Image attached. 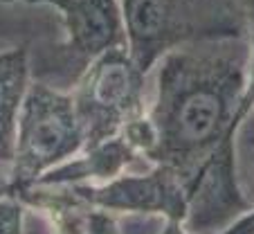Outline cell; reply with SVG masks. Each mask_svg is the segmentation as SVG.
<instances>
[{
    "instance_id": "cell-8",
    "label": "cell",
    "mask_w": 254,
    "mask_h": 234,
    "mask_svg": "<svg viewBox=\"0 0 254 234\" xmlns=\"http://www.w3.org/2000/svg\"><path fill=\"white\" fill-rule=\"evenodd\" d=\"M29 81H32L29 41L0 50V164L11 162L18 113Z\"/></svg>"
},
{
    "instance_id": "cell-12",
    "label": "cell",
    "mask_w": 254,
    "mask_h": 234,
    "mask_svg": "<svg viewBox=\"0 0 254 234\" xmlns=\"http://www.w3.org/2000/svg\"><path fill=\"white\" fill-rule=\"evenodd\" d=\"M221 234H254V212L250 216H245L243 221H236L234 225H230Z\"/></svg>"
},
{
    "instance_id": "cell-11",
    "label": "cell",
    "mask_w": 254,
    "mask_h": 234,
    "mask_svg": "<svg viewBox=\"0 0 254 234\" xmlns=\"http://www.w3.org/2000/svg\"><path fill=\"white\" fill-rule=\"evenodd\" d=\"M252 43H250V75H248V88L243 95V104H241V120L248 117V113L254 106V29L252 32Z\"/></svg>"
},
{
    "instance_id": "cell-1",
    "label": "cell",
    "mask_w": 254,
    "mask_h": 234,
    "mask_svg": "<svg viewBox=\"0 0 254 234\" xmlns=\"http://www.w3.org/2000/svg\"><path fill=\"white\" fill-rule=\"evenodd\" d=\"M153 68V101L146 108L151 144L144 160L178 173L191 198L209 160L234 156L250 75L248 36L183 45Z\"/></svg>"
},
{
    "instance_id": "cell-6",
    "label": "cell",
    "mask_w": 254,
    "mask_h": 234,
    "mask_svg": "<svg viewBox=\"0 0 254 234\" xmlns=\"http://www.w3.org/2000/svg\"><path fill=\"white\" fill-rule=\"evenodd\" d=\"M83 203L106 212H128L137 216H162L171 223H185L189 189L171 169L153 164L135 176H117L108 182L67 185Z\"/></svg>"
},
{
    "instance_id": "cell-3",
    "label": "cell",
    "mask_w": 254,
    "mask_h": 234,
    "mask_svg": "<svg viewBox=\"0 0 254 234\" xmlns=\"http://www.w3.org/2000/svg\"><path fill=\"white\" fill-rule=\"evenodd\" d=\"M83 151V131L72 95L32 79L16 124L5 196L20 198L52 167Z\"/></svg>"
},
{
    "instance_id": "cell-15",
    "label": "cell",
    "mask_w": 254,
    "mask_h": 234,
    "mask_svg": "<svg viewBox=\"0 0 254 234\" xmlns=\"http://www.w3.org/2000/svg\"><path fill=\"white\" fill-rule=\"evenodd\" d=\"M7 178H9V164H0V196H5Z\"/></svg>"
},
{
    "instance_id": "cell-7",
    "label": "cell",
    "mask_w": 254,
    "mask_h": 234,
    "mask_svg": "<svg viewBox=\"0 0 254 234\" xmlns=\"http://www.w3.org/2000/svg\"><path fill=\"white\" fill-rule=\"evenodd\" d=\"M142 158L133 142L120 133L117 138L83 149L74 158L52 167L36 185H79V182H108Z\"/></svg>"
},
{
    "instance_id": "cell-10",
    "label": "cell",
    "mask_w": 254,
    "mask_h": 234,
    "mask_svg": "<svg viewBox=\"0 0 254 234\" xmlns=\"http://www.w3.org/2000/svg\"><path fill=\"white\" fill-rule=\"evenodd\" d=\"M0 234H25V205L18 198L0 196Z\"/></svg>"
},
{
    "instance_id": "cell-14",
    "label": "cell",
    "mask_w": 254,
    "mask_h": 234,
    "mask_svg": "<svg viewBox=\"0 0 254 234\" xmlns=\"http://www.w3.org/2000/svg\"><path fill=\"white\" fill-rule=\"evenodd\" d=\"M241 5V9H243L245 18H248V25H250V32L254 29V0H236Z\"/></svg>"
},
{
    "instance_id": "cell-2",
    "label": "cell",
    "mask_w": 254,
    "mask_h": 234,
    "mask_svg": "<svg viewBox=\"0 0 254 234\" xmlns=\"http://www.w3.org/2000/svg\"><path fill=\"white\" fill-rule=\"evenodd\" d=\"M126 48L146 75L167 52L198 41L250 36L236 0H120Z\"/></svg>"
},
{
    "instance_id": "cell-5",
    "label": "cell",
    "mask_w": 254,
    "mask_h": 234,
    "mask_svg": "<svg viewBox=\"0 0 254 234\" xmlns=\"http://www.w3.org/2000/svg\"><path fill=\"white\" fill-rule=\"evenodd\" d=\"M50 7L65 34L50 54V70L59 79H74L101 52L126 45L120 0H0V9Z\"/></svg>"
},
{
    "instance_id": "cell-4",
    "label": "cell",
    "mask_w": 254,
    "mask_h": 234,
    "mask_svg": "<svg viewBox=\"0 0 254 234\" xmlns=\"http://www.w3.org/2000/svg\"><path fill=\"white\" fill-rule=\"evenodd\" d=\"M146 72L126 45L95 57L72 83V101L83 131V149L117 138L126 124L146 113Z\"/></svg>"
},
{
    "instance_id": "cell-13",
    "label": "cell",
    "mask_w": 254,
    "mask_h": 234,
    "mask_svg": "<svg viewBox=\"0 0 254 234\" xmlns=\"http://www.w3.org/2000/svg\"><path fill=\"white\" fill-rule=\"evenodd\" d=\"M25 234H48L45 232V221L39 219L36 214H29L27 225H25Z\"/></svg>"
},
{
    "instance_id": "cell-9",
    "label": "cell",
    "mask_w": 254,
    "mask_h": 234,
    "mask_svg": "<svg viewBox=\"0 0 254 234\" xmlns=\"http://www.w3.org/2000/svg\"><path fill=\"white\" fill-rule=\"evenodd\" d=\"M83 234H122V228L117 225V221L111 216V212L99 210V207H92L86 214V225H83ZM160 234H187L183 230L180 223H171L167 221Z\"/></svg>"
}]
</instances>
